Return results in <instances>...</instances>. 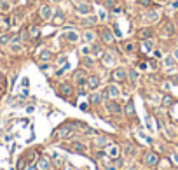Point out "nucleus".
Instances as JSON below:
<instances>
[{"label": "nucleus", "instance_id": "obj_1", "mask_svg": "<svg viewBox=\"0 0 178 170\" xmlns=\"http://www.w3.org/2000/svg\"><path fill=\"white\" fill-rule=\"evenodd\" d=\"M73 5H75V11H77L80 16H87V14L93 12V7H91L87 2H84V0H77Z\"/></svg>", "mask_w": 178, "mask_h": 170}, {"label": "nucleus", "instance_id": "obj_2", "mask_svg": "<svg viewBox=\"0 0 178 170\" xmlns=\"http://www.w3.org/2000/svg\"><path fill=\"white\" fill-rule=\"evenodd\" d=\"M112 79H114L115 83H124V81L128 79V68H124V67H117V68L112 72Z\"/></svg>", "mask_w": 178, "mask_h": 170}, {"label": "nucleus", "instance_id": "obj_3", "mask_svg": "<svg viewBox=\"0 0 178 170\" xmlns=\"http://www.w3.org/2000/svg\"><path fill=\"white\" fill-rule=\"evenodd\" d=\"M143 163H145L147 167H156V165L159 163V154L154 153V151L145 153V154H143Z\"/></svg>", "mask_w": 178, "mask_h": 170}, {"label": "nucleus", "instance_id": "obj_4", "mask_svg": "<svg viewBox=\"0 0 178 170\" xmlns=\"http://www.w3.org/2000/svg\"><path fill=\"white\" fill-rule=\"evenodd\" d=\"M143 19L147 21V23H156V21H159L161 19V12L157 11V9H154V7H150L147 12H145V16H143Z\"/></svg>", "mask_w": 178, "mask_h": 170}, {"label": "nucleus", "instance_id": "obj_5", "mask_svg": "<svg viewBox=\"0 0 178 170\" xmlns=\"http://www.w3.org/2000/svg\"><path fill=\"white\" fill-rule=\"evenodd\" d=\"M103 97H105V100L107 98H117V97H121V88L117 84H108L105 93H103Z\"/></svg>", "mask_w": 178, "mask_h": 170}, {"label": "nucleus", "instance_id": "obj_6", "mask_svg": "<svg viewBox=\"0 0 178 170\" xmlns=\"http://www.w3.org/2000/svg\"><path fill=\"white\" fill-rule=\"evenodd\" d=\"M38 14H40V19H44V21L52 19V7H51L49 4H44V5H40Z\"/></svg>", "mask_w": 178, "mask_h": 170}, {"label": "nucleus", "instance_id": "obj_7", "mask_svg": "<svg viewBox=\"0 0 178 170\" xmlns=\"http://www.w3.org/2000/svg\"><path fill=\"white\" fill-rule=\"evenodd\" d=\"M100 37H101V40H103V44H112V42L115 40V35H114V30H110V28H103V30L100 32Z\"/></svg>", "mask_w": 178, "mask_h": 170}, {"label": "nucleus", "instance_id": "obj_8", "mask_svg": "<svg viewBox=\"0 0 178 170\" xmlns=\"http://www.w3.org/2000/svg\"><path fill=\"white\" fill-rule=\"evenodd\" d=\"M152 35H154L152 26H143V28H140V30L136 32V37L142 39V40H145V39H152Z\"/></svg>", "mask_w": 178, "mask_h": 170}, {"label": "nucleus", "instance_id": "obj_9", "mask_svg": "<svg viewBox=\"0 0 178 170\" xmlns=\"http://www.w3.org/2000/svg\"><path fill=\"white\" fill-rule=\"evenodd\" d=\"M75 83L77 86H86L87 84V75H86V70L84 68H79L77 74H75Z\"/></svg>", "mask_w": 178, "mask_h": 170}, {"label": "nucleus", "instance_id": "obj_10", "mask_svg": "<svg viewBox=\"0 0 178 170\" xmlns=\"http://www.w3.org/2000/svg\"><path fill=\"white\" fill-rule=\"evenodd\" d=\"M100 83H101V81H100L98 75H87V84H86V86H87L89 90H94V91H96V90L100 88Z\"/></svg>", "mask_w": 178, "mask_h": 170}, {"label": "nucleus", "instance_id": "obj_11", "mask_svg": "<svg viewBox=\"0 0 178 170\" xmlns=\"http://www.w3.org/2000/svg\"><path fill=\"white\" fill-rule=\"evenodd\" d=\"M107 111L112 112V114H119V112H122V107H121L115 100H108V102H107Z\"/></svg>", "mask_w": 178, "mask_h": 170}, {"label": "nucleus", "instance_id": "obj_12", "mask_svg": "<svg viewBox=\"0 0 178 170\" xmlns=\"http://www.w3.org/2000/svg\"><path fill=\"white\" fill-rule=\"evenodd\" d=\"M107 154H108L112 160H117V158H119V154H121V149H119V146H115V144H110V146L107 147Z\"/></svg>", "mask_w": 178, "mask_h": 170}, {"label": "nucleus", "instance_id": "obj_13", "mask_svg": "<svg viewBox=\"0 0 178 170\" xmlns=\"http://www.w3.org/2000/svg\"><path fill=\"white\" fill-rule=\"evenodd\" d=\"M37 169L38 170H51V160H49L47 156L38 158V162H37Z\"/></svg>", "mask_w": 178, "mask_h": 170}, {"label": "nucleus", "instance_id": "obj_14", "mask_svg": "<svg viewBox=\"0 0 178 170\" xmlns=\"http://www.w3.org/2000/svg\"><path fill=\"white\" fill-rule=\"evenodd\" d=\"M96 23H98V18L96 16H89V14L80 19V25H84V26H94Z\"/></svg>", "mask_w": 178, "mask_h": 170}, {"label": "nucleus", "instance_id": "obj_15", "mask_svg": "<svg viewBox=\"0 0 178 170\" xmlns=\"http://www.w3.org/2000/svg\"><path fill=\"white\" fill-rule=\"evenodd\" d=\"M140 79V72L136 68H128V81L131 84H136V81Z\"/></svg>", "mask_w": 178, "mask_h": 170}, {"label": "nucleus", "instance_id": "obj_16", "mask_svg": "<svg viewBox=\"0 0 178 170\" xmlns=\"http://www.w3.org/2000/svg\"><path fill=\"white\" fill-rule=\"evenodd\" d=\"M65 39H66V42H77L80 37H79V33L75 30H66L65 32Z\"/></svg>", "mask_w": 178, "mask_h": 170}, {"label": "nucleus", "instance_id": "obj_17", "mask_svg": "<svg viewBox=\"0 0 178 170\" xmlns=\"http://www.w3.org/2000/svg\"><path fill=\"white\" fill-rule=\"evenodd\" d=\"M94 146H96V147H108V146H110V140H108L107 137L100 135V137L94 139Z\"/></svg>", "mask_w": 178, "mask_h": 170}, {"label": "nucleus", "instance_id": "obj_18", "mask_svg": "<svg viewBox=\"0 0 178 170\" xmlns=\"http://www.w3.org/2000/svg\"><path fill=\"white\" fill-rule=\"evenodd\" d=\"M38 60H40V61H51V60H52V51L42 49V51L38 53Z\"/></svg>", "mask_w": 178, "mask_h": 170}, {"label": "nucleus", "instance_id": "obj_19", "mask_svg": "<svg viewBox=\"0 0 178 170\" xmlns=\"http://www.w3.org/2000/svg\"><path fill=\"white\" fill-rule=\"evenodd\" d=\"M114 61H115V53H114V51L103 53V63H105V65H112Z\"/></svg>", "mask_w": 178, "mask_h": 170}, {"label": "nucleus", "instance_id": "obj_20", "mask_svg": "<svg viewBox=\"0 0 178 170\" xmlns=\"http://www.w3.org/2000/svg\"><path fill=\"white\" fill-rule=\"evenodd\" d=\"M72 93H73L72 84H61V86H59V95H61V97H70Z\"/></svg>", "mask_w": 178, "mask_h": 170}, {"label": "nucleus", "instance_id": "obj_21", "mask_svg": "<svg viewBox=\"0 0 178 170\" xmlns=\"http://www.w3.org/2000/svg\"><path fill=\"white\" fill-rule=\"evenodd\" d=\"M94 37H96V35H94V30H86L84 35H82V40L87 42V44H93V42H94Z\"/></svg>", "mask_w": 178, "mask_h": 170}, {"label": "nucleus", "instance_id": "obj_22", "mask_svg": "<svg viewBox=\"0 0 178 170\" xmlns=\"http://www.w3.org/2000/svg\"><path fill=\"white\" fill-rule=\"evenodd\" d=\"M122 51H124V53H128V54H131L133 51H136V44H135L133 40H128V42H124V44H122Z\"/></svg>", "mask_w": 178, "mask_h": 170}, {"label": "nucleus", "instance_id": "obj_23", "mask_svg": "<svg viewBox=\"0 0 178 170\" xmlns=\"http://www.w3.org/2000/svg\"><path fill=\"white\" fill-rule=\"evenodd\" d=\"M101 98H105V97H103V95H100L98 91H94V93H91V95H89V104L98 105V104H101Z\"/></svg>", "mask_w": 178, "mask_h": 170}, {"label": "nucleus", "instance_id": "obj_24", "mask_svg": "<svg viewBox=\"0 0 178 170\" xmlns=\"http://www.w3.org/2000/svg\"><path fill=\"white\" fill-rule=\"evenodd\" d=\"M154 44H156V42H154L152 39H145L143 44H142V49H143L145 53H150V51L154 49Z\"/></svg>", "mask_w": 178, "mask_h": 170}, {"label": "nucleus", "instance_id": "obj_25", "mask_svg": "<svg viewBox=\"0 0 178 170\" xmlns=\"http://www.w3.org/2000/svg\"><path fill=\"white\" fill-rule=\"evenodd\" d=\"M52 23H54V25H63V23H65V16H63L61 11H56V14L52 16Z\"/></svg>", "mask_w": 178, "mask_h": 170}, {"label": "nucleus", "instance_id": "obj_26", "mask_svg": "<svg viewBox=\"0 0 178 170\" xmlns=\"http://www.w3.org/2000/svg\"><path fill=\"white\" fill-rule=\"evenodd\" d=\"M175 32V26H173V23H170V21H166V23H163V35L166 33V35H171Z\"/></svg>", "mask_w": 178, "mask_h": 170}, {"label": "nucleus", "instance_id": "obj_27", "mask_svg": "<svg viewBox=\"0 0 178 170\" xmlns=\"http://www.w3.org/2000/svg\"><path fill=\"white\" fill-rule=\"evenodd\" d=\"M175 63H177V60L173 58V54H171V56H166V58H164V67H166L168 70H170V68H173V67H175Z\"/></svg>", "mask_w": 178, "mask_h": 170}, {"label": "nucleus", "instance_id": "obj_28", "mask_svg": "<svg viewBox=\"0 0 178 170\" xmlns=\"http://www.w3.org/2000/svg\"><path fill=\"white\" fill-rule=\"evenodd\" d=\"M124 112H126V116H135V105H133V102L129 100L128 104H126V107H124Z\"/></svg>", "mask_w": 178, "mask_h": 170}, {"label": "nucleus", "instance_id": "obj_29", "mask_svg": "<svg viewBox=\"0 0 178 170\" xmlns=\"http://www.w3.org/2000/svg\"><path fill=\"white\" fill-rule=\"evenodd\" d=\"M10 40H12V35H10V33H3V35H0V46L10 44Z\"/></svg>", "mask_w": 178, "mask_h": 170}, {"label": "nucleus", "instance_id": "obj_30", "mask_svg": "<svg viewBox=\"0 0 178 170\" xmlns=\"http://www.w3.org/2000/svg\"><path fill=\"white\" fill-rule=\"evenodd\" d=\"M28 33H30V39H37V37H40V30H38V26H31V28L28 30Z\"/></svg>", "mask_w": 178, "mask_h": 170}, {"label": "nucleus", "instance_id": "obj_31", "mask_svg": "<svg viewBox=\"0 0 178 170\" xmlns=\"http://www.w3.org/2000/svg\"><path fill=\"white\" fill-rule=\"evenodd\" d=\"M72 149H73L75 153H84L86 147H84V144H80V142H73V144H72Z\"/></svg>", "mask_w": 178, "mask_h": 170}, {"label": "nucleus", "instance_id": "obj_32", "mask_svg": "<svg viewBox=\"0 0 178 170\" xmlns=\"http://www.w3.org/2000/svg\"><path fill=\"white\" fill-rule=\"evenodd\" d=\"M91 51H93V54H94V56H98V54H103V49H101L98 44H93V46H91Z\"/></svg>", "mask_w": 178, "mask_h": 170}, {"label": "nucleus", "instance_id": "obj_33", "mask_svg": "<svg viewBox=\"0 0 178 170\" xmlns=\"http://www.w3.org/2000/svg\"><path fill=\"white\" fill-rule=\"evenodd\" d=\"M9 9H10L9 2H7V0H0V11H2V12H7Z\"/></svg>", "mask_w": 178, "mask_h": 170}, {"label": "nucleus", "instance_id": "obj_34", "mask_svg": "<svg viewBox=\"0 0 178 170\" xmlns=\"http://www.w3.org/2000/svg\"><path fill=\"white\" fill-rule=\"evenodd\" d=\"M136 4L142 5V7H147V9L152 7V0H136Z\"/></svg>", "mask_w": 178, "mask_h": 170}, {"label": "nucleus", "instance_id": "obj_35", "mask_svg": "<svg viewBox=\"0 0 178 170\" xmlns=\"http://www.w3.org/2000/svg\"><path fill=\"white\" fill-rule=\"evenodd\" d=\"M82 63H84L86 67H93V65H94V61H93L91 56H84V58H82Z\"/></svg>", "mask_w": 178, "mask_h": 170}, {"label": "nucleus", "instance_id": "obj_36", "mask_svg": "<svg viewBox=\"0 0 178 170\" xmlns=\"http://www.w3.org/2000/svg\"><path fill=\"white\" fill-rule=\"evenodd\" d=\"M163 105H166V107H170V105H173V98H171L170 95H166V97L163 98Z\"/></svg>", "mask_w": 178, "mask_h": 170}, {"label": "nucleus", "instance_id": "obj_37", "mask_svg": "<svg viewBox=\"0 0 178 170\" xmlns=\"http://www.w3.org/2000/svg\"><path fill=\"white\" fill-rule=\"evenodd\" d=\"M24 169H26V160L21 158V160L17 162V170H24Z\"/></svg>", "mask_w": 178, "mask_h": 170}, {"label": "nucleus", "instance_id": "obj_38", "mask_svg": "<svg viewBox=\"0 0 178 170\" xmlns=\"http://www.w3.org/2000/svg\"><path fill=\"white\" fill-rule=\"evenodd\" d=\"M107 9H114L115 7V0H105V4H103Z\"/></svg>", "mask_w": 178, "mask_h": 170}, {"label": "nucleus", "instance_id": "obj_39", "mask_svg": "<svg viewBox=\"0 0 178 170\" xmlns=\"http://www.w3.org/2000/svg\"><path fill=\"white\" fill-rule=\"evenodd\" d=\"M10 49H12L14 53H19V51H23V46H19V44H10Z\"/></svg>", "mask_w": 178, "mask_h": 170}, {"label": "nucleus", "instance_id": "obj_40", "mask_svg": "<svg viewBox=\"0 0 178 170\" xmlns=\"http://www.w3.org/2000/svg\"><path fill=\"white\" fill-rule=\"evenodd\" d=\"M56 63H58V65H65V63H68V61H66V56H59V58L56 60Z\"/></svg>", "mask_w": 178, "mask_h": 170}, {"label": "nucleus", "instance_id": "obj_41", "mask_svg": "<svg viewBox=\"0 0 178 170\" xmlns=\"http://www.w3.org/2000/svg\"><path fill=\"white\" fill-rule=\"evenodd\" d=\"M114 35H115V39H119V37H122V33L119 32V28H117V26H114Z\"/></svg>", "mask_w": 178, "mask_h": 170}, {"label": "nucleus", "instance_id": "obj_42", "mask_svg": "<svg viewBox=\"0 0 178 170\" xmlns=\"http://www.w3.org/2000/svg\"><path fill=\"white\" fill-rule=\"evenodd\" d=\"M149 67H150L152 70H156V68H157V63H156V60H150V61H149Z\"/></svg>", "mask_w": 178, "mask_h": 170}, {"label": "nucleus", "instance_id": "obj_43", "mask_svg": "<svg viewBox=\"0 0 178 170\" xmlns=\"http://www.w3.org/2000/svg\"><path fill=\"white\" fill-rule=\"evenodd\" d=\"M98 19H101V21H105L107 19V14H105V11H100V18Z\"/></svg>", "mask_w": 178, "mask_h": 170}, {"label": "nucleus", "instance_id": "obj_44", "mask_svg": "<svg viewBox=\"0 0 178 170\" xmlns=\"http://www.w3.org/2000/svg\"><path fill=\"white\" fill-rule=\"evenodd\" d=\"M163 88H164V90H170V88H171V83H170V81H164V83H163Z\"/></svg>", "mask_w": 178, "mask_h": 170}, {"label": "nucleus", "instance_id": "obj_45", "mask_svg": "<svg viewBox=\"0 0 178 170\" xmlns=\"http://www.w3.org/2000/svg\"><path fill=\"white\" fill-rule=\"evenodd\" d=\"M173 58L178 61V47H175V49H173Z\"/></svg>", "mask_w": 178, "mask_h": 170}, {"label": "nucleus", "instance_id": "obj_46", "mask_svg": "<svg viewBox=\"0 0 178 170\" xmlns=\"http://www.w3.org/2000/svg\"><path fill=\"white\" fill-rule=\"evenodd\" d=\"M21 84H23V86H24V88H26V86H28V84H30V81H28V79H26V77H24V79H23V81H21Z\"/></svg>", "mask_w": 178, "mask_h": 170}, {"label": "nucleus", "instance_id": "obj_47", "mask_svg": "<svg viewBox=\"0 0 178 170\" xmlns=\"http://www.w3.org/2000/svg\"><path fill=\"white\" fill-rule=\"evenodd\" d=\"M105 170H117V167H115V165H108Z\"/></svg>", "mask_w": 178, "mask_h": 170}, {"label": "nucleus", "instance_id": "obj_48", "mask_svg": "<svg viewBox=\"0 0 178 170\" xmlns=\"http://www.w3.org/2000/svg\"><path fill=\"white\" fill-rule=\"evenodd\" d=\"M138 68H147V63H138Z\"/></svg>", "mask_w": 178, "mask_h": 170}, {"label": "nucleus", "instance_id": "obj_49", "mask_svg": "<svg viewBox=\"0 0 178 170\" xmlns=\"http://www.w3.org/2000/svg\"><path fill=\"white\" fill-rule=\"evenodd\" d=\"M173 160H175V162L178 163V154H175V156H173Z\"/></svg>", "mask_w": 178, "mask_h": 170}, {"label": "nucleus", "instance_id": "obj_50", "mask_svg": "<svg viewBox=\"0 0 178 170\" xmlns=\"http://www.w3.org/2000/svg\"><path fill=\"white\" fill-rule=\"evenodd\" d=\"M49 2H52V4H58V2H61V0H49Z\"/></svg>", "mask_w": 178, "mask_h": 170}, {"label": "nucleus", "instance_id": "obj_51", "mask_svg": "<svg viewBox=\"0 0 178 170\" xmlns=\"http://www.w3.org/2000/svg\"><path fill=\"white\" fill-rule=\"evenodd\" d=\"M2 93H3V88H2V86H0V95H2Z\"/></svg>", "mask_w": 178, "mask_h": 170}, {"label": "nucleus", "instance_id": "obj_52", "mask_svg": "<svg viewBox=\"0 0 178 170\" xmlns=\"http://www.w3.org/2000/svg\"><path fill=\"white\" fill-rule=\"evenodd\" d=\"M129 170H136V169H135V167H131V169H129Z\"/></svg>", "mask_w": 178, "mask_h": 170}]
</instances>
